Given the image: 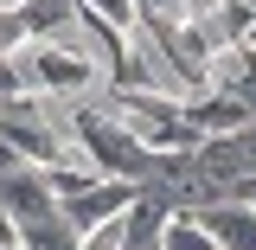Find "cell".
<instances>
[{
  "mask_svg": "<svg viewBox=\"0 0 256 250\" xmlns=\"http://www.w3.org/2000/svg\"><path fill=\"white\" fill-rule=\"evenodd\" d=\"M6 64H13L20 90H26V96H45V103H84V96L109 90L102 64H96L70 32H58V39H32L26 52H13Z\"/></svg>",
  "mask_w": 256,
  "mask_h": 250,
  "instance_id": "1",
  "label": "cell"
},
{
  "mask_svg": "<svg viewBox=\"0 0 256 250\" xmlns=\"http://www.w3.org/2000/svg\"><path fill=\"white\" fill-rule=\"evenodd\" d=\"M134 192H141V186H128V180H96V186H84V192H70V199H58V212L70 218V231L84 237V231H96L102 218L128 212V205H134Z\"/></svg>",
  "mask_w": 256,
  "mask_h": 250,
  "instance_id": "2",
  "label": "cell"
},
{
  "mask_svg": "<svg viewBox=\"0 0 256 250\" xmlns=\"http://www.w3.org/2000/svg\"><path fill=\"white\" fill-rule=\"evenodd\" d=\"M0 212L13 224H32V218H52L58 212V192L45 180V167H20V173H6L0 180Z\"/></svg>",
  "mask_w": 256,
  "mask_h": 250,
  "instance_id": "3",
  "label": "cell"
},
{
  "mask_svg": "<svg viewBox=\"0 0 256 250\" xmlns=\"http://www.w3.org/2000/svg\"><path fill=\"white\" fill-rule=\"evenodd\" d=\"M198 224L218 237V250H256V205L250 199H224V205H205Z\"/></svg>",
  "mask_w": 256,
  "mask_h": 250,
  "instance_id": "4",
  "label": "cell"
},
{
  "mask_svg": "<svg viewBox=\"0 0 256 250\" xmlns=\"http://www.w3.org/2000/svg\"><path fill=\"white\" fill-rule=\"evenodd\" d=\"M20 250H84V237L70 231V218H64V212H52V218L20 224Z\"/></svg>",
  "mask_w": 256,
  "mask_h": 250,
  "instance_id": "5",
  "label": "cell"
},
{
  "mask_svg": "<svg viewBox=\"0 0 256 250\" xmlns=\"http://www.w3.org/2000/svg\"><path fill=\"white\" fill-rule=\"evenodd\" d=\"M160 250H218V237L198 224V212H173L160 231Z\"/></svg>",
  "mask_w": 256,
  "mask_h": 250,
  "instance_id": "6",
  "label": "cell"
},
{
  "mask_svg": "<svg viewBox=\"0 0 256 250\" xmlns=\"http://www.w3.org/2000/svg\"><path fill=\"white\" fill-rule=\"evenodd\" d=\"M84 7H90L96 20H102V26H134V0H84Z\"/></svg>",
  "mask_w": 256,
  "mask_h": 250,
  "instance_id": "7",
  "label": "cell"
},
{
  "mask_svg": "<svg viewBox=\"0 0 256 250\" xmlns=\"http://www.w3.org/2000/svg\"><path fill=\"white\" fill-rule=\"evenodd\" d=\"M20 167H32V160L20 154V148H13V141H6V135H0V180H6V173H20Z\"/></svg>",
  "mask_w": 256,
  "mask_h": 250,
  "instance_id": "8",
  "label": "cell"
},
{
  "mask_svg": "<svg viewBox=\"0 0 256 250\" xmlns=\"http://www.w3.org/2000/svg\"><path fill=\"white\" fill-rule=\"evenodd\" d=\"M0 250H20V224L6 218V212H0Z\"/></svg>",
  "mask_w": 256,
  "mask_h": 250,
  "instance_id": "9",
  "label": "cell"
},
{
  "mask_svg": "<svg viewBox=\"0 0 256 250\" xmlns=\"http://www.w3.org/2000/svg\"><path fill=\"white\" fill-rule=\"evenodd\" d=\"M6 7H26V0H0V13H6Z\"/></svg>",
  "mask_w": 256,
  "mask_h": 250,
  "instance_id": "10",
  "label": "cell"
},
{
  "mask_svg": "<svg viewBox=\"0 0 256 250\" xmlns=\"http://www.w3.org/2000/svg\"><path fill=\"white\" fill-rule=\"evenodd\" d=\"M250 192H256V186H250ZM250 192H244V199H250Z\"/></svg>",
  "mask_w": 256,
  "mask_h": 250,
  "instance_id": "11",
  "label": "cell"
},
{
  "mask_svg": "<svg viewBox=\"0 0 256 250\" xmlns=\"http://www.w3.org/2000/svg\"><path fill=\"white\" fill-rule=\"evenodd\" d=\"M250 205H256V192H250Z\"/></svg>",
  "mask_w": 256,
  "mask_h": 250,
  "instance_id": "12",
  "label": "cell"
},
{
  "mask_svg": "<svg viewBox=\"0 0 256 250\" xmlns=\"http://www.w3.org/2000/svg\"><path fill=\"white\" fill-rule=\"evenodd\" d=\"M250 7H256V0H250Z\"/></svg>",
  "mask_w": 256,
  "mask_h": 250,
  "instance_id": "13",
  "label": "cell"
}]
</instances>
